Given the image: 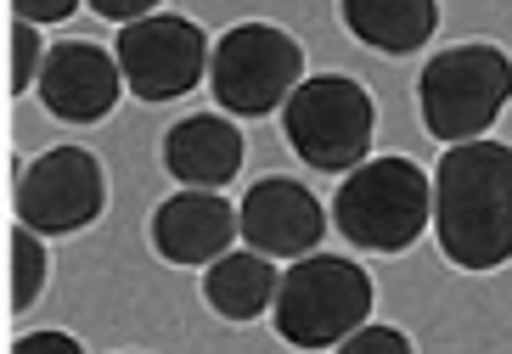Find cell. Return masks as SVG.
I'll list each match as a JSON object with an SVG mask.
<instances>
[{
    "label": "cell",
    "mask_w": 512,
    "mask_h": 354,
    "mask_svg": "<svg viewBox=\"0 0 512 354\" xmlns=\"http://www.w3.org/2000/svg\"><path fill=\"white\" fill-rule=\"evenodd\" d=\"M332 225L366 253H406L434 225V180L411 158H366L332 197Z\"/></svg>",
    "instance_id": "obj_2"
},
{
    "label": "cell",
    "mask_w": 512,
    "mask_h": 354,
    "mask_svg": "<svg viewBox=\"0 0 512 354\" xmlns=\"http://www.w3.org/2000/svg\"><path fill=\"white\" fill-rule=\"evenodd\" d=\"M12 354H85V349H79V338H68V332H23V338L12 343Z\"/></svg>",
    "instance_id": "obj_19"
},
{
    "label": "cell",
    "mask_w": 512,
    "mask_h": 354,
    "mask_svg": "<svg viewBox=\"0 0 512 354\" xmlns=\"http://www.w3.org/2000/svg\"><path fill=\"white\" fill-rule=\"evenodd\" d=\"M237 236H242V214L220 192H197V186H181L152 214V253L181 270H209L214 259L231 253Z\"/></svg>",
    "instance_id": "obj_10"
},
{
    "label": "cell",
    "mask_w": 512,
    "mask_h": 354,
    "mask_svg": "<svg viewBox=\"0 0 512 354\" xmlns=\"http://www.w3.org/2000/svg\"><path fill=\"white\" fill-rule=\"evenodd\" d=\"M422 124L434 141L456 147V141H479L490 124L501 118V107L512 102V57L501 45H451L428 57L417 79Z\"/></svg>",
    "instance_id": "obj_4"
},
{
    "label": "cell",
    "mask_w": 512,
    "mask_h": 354,
    "mask_svg": "<svg viewBox=\"0 0 512 354\" xmlns=\"http://www.w3.org/2000/svg\"><path fill=\"white\" fill-rule=\"evenodd\" d=\"M304 85V45L276 23H237L214 40L209 90L231 118H265Z\"/></svg>",
    "instance_id": "obj_6"
},
{
    "label": "cell",
    "mask_w": 512,
    "mask_h": 354,
    "mask_svg": "<svg viewBox=\"0 0 512 354\" xmlns=\"http://www.w3.org/2000/svg\"><path fill=\"white\" fill-rule=\"evenodd\" d=\"M344 29L383 57H406L434 40L439 0H344Z\"/></svg>",
    "instance_id": "obj_13"
},
{
    "label": "cell",
    "mask_w": 512,
    "mask_h": 354,
    "mask_svg": "<svg viewBox=\"0 0 512 354\" xmlns=\"http://www.w3.org/2000/svg\"><path fill=\"white\" fill-rule=\"evenodd\" d=\"M113 57L124 68V85L136 90L141 102H175L209 74L214 45L192 17L152 12L141 23H124L119 40H113Z\"/></svg>",
    "instance_id": "obj_7"
},
{
    "label": "cell",
    "mask_w": 512,
    "mask_h": 354,
    "mask_svg": "<svg viewBox=\"0 0 512 354\" xmlns=\"http://www.w3.org/2000/svg\"><path fill=\"white\" fill-rule=\"evenodd\" d=\"M434 236L456 270H501L512 259V147L456 141L434 169Z\"/></svg>",
    "instance_id": "obj_1"
},
{
    "label": "cell",
    "mask_w": 512,
    "mask_h": 354,
    "mask_svg": "<svg viewBox=\"0 0 512 354\" xmlns=\"http://www.w3.org/2000/svg\"><path fill=\"white\" fill-rule=\"evenodd\" d=\"M79 6H85V0H12V12L23 17V23H68Z\"/></svg>",
    "instance_id": "obj_18"
},
{
    "label": "cell",
    "mask_w": 512,
    "mask_h": 354,
    "mask_svg": "<svg viewBox=\"0 0 512 354\" xmlns=\"http://www.w3.org/2000/svg\"><path fill=\"white\" fill-rule=\"evenodd\" d=\"M276 287H282V276L271 270V259L265 253H237L231 248L226 259H214L209 270H203V298H209V310L220 315V321H259V315L276 304Z\"/></svg>",
    "instance_id": "obj_14"
},
{
    "label": "cell",
    "mask_w": 512,
    "mask_h": 354,
    "mask_svg": "<svg viewBox=\"0 0 512 354\" xmlns=\"http://www.w3.org/2000/svg\"><path fill=\"white\" fill-rule=\"evenodd\" d=\"M372 276H366L355 259H338V253H304L293 259V270H282V287H276L271 321L282 332V343L293 349H338L349 332H361L366 315H372Z\"/></svg>",
    "instance_id": "obj_3"
},
{
    "label": "cell",
    "mask_w": 512,
    "mask_h": 354,
    "mask_svg": "<svg viewBox=\"0 0 512 354\" xmlns=\"http://www.w3.org/2000/svg\"><path fill=\"white\" fill-rule=\"evenodd\" d=\"M242 214V242L265 259H304L321 248L327 236V214H321L316 192H304L299 180H254L237 203Z\"/></svg>",
    "instance_id": "obj_11"
},
{
    "label": "cell",
    "mask_w": 512,
    "mask_h": 354,
    "mask_svg": "<svg viewBox=\"0 0 512 354\" xmlns=\"http://www.w3.org/2000/svg\"><path fill=\"white\" fill-rule=\"evenodd\" d=\"M338 354H417V349H411V338L400 332V326L366 321L361 332H349V338L338 343Z\"/></svg>",
    "instance_id": "obj_17"
},
{
    "label": "cell",
    "mask_w": 512,
    "mask_h": 354,
    "mask_svg": "<svg viewBox=\"0 0 512 354\" xmlns=\"http://www.w3.org/2000/svg\"><path fill=\"white\" fill-rule=\"evenodd\" d=\"M40 23H23L17 17L12 23V90H34L40 85V68H46V51L51 45H40Z\"/></svg>",
    "instance_id": "obj_16"
},
{
    "label": "cell",
    "mask_w": 512,
    "mask_h": 354,
    "mask_svg": "<svg viewBox=\"0 0 512 354\" xmlns=\"http://www.w3.org/2000/svg\"><path fill=\"white\" fill-rule=\"evenodd\" d=\"M282 130H287V147L299 152L310 169H321V175H349L372 152L377 102L349 74H316L287 96Z\"/></svg>",
    "instance_id": "obj_5"
},
{
    "label": "cell",
    "mask_w": 512,
    "mask_h": 354,
    "mask_svg": "<svg viewBox=\"0 0 512 354\" xmlns=\"http://www.w3.org/2000/svg\"><path fill=\"white\" fill-rule=\"evenodd\" d=\"M85 6H91L96 17H113V23H141V17H152L158 12V0H85Z\"/></svg>",
    "instance_id": "obj_20"
},
{
    "label": "cell",
    "mask_w": 512,
    "mask_h": 354,
    "mask_svg": "<svg viewBox=\"0 0 512 354\" xmlns=\"http://www.w3.org/2000/svg\"><path fill=\"white\" fill-rule=\"evenodd\" d=\"M46 281H51V259L40 248V231L17 225L12 231V304L17 310H34V298L46 293Z\"/></svg>",
    "instance_id": "obj_15"
},
{
    "label": "cell",
    "mask_w": 512,
    "mask_h": 354,
    "mask_svg": "<svg viewBox=\"0 0 512 354\" xmlns=\"http://www.w3.org/2000/svg\"><path fill=\"white\" fill-rule=\"evenodd\" d=\"M40 102H46L51 118H62V124H96V118H107L113 107H119V96L130 85H124V68L113 51H102V45L91 40H62L46 51V68H40Z\"/></svg>",
    "instance_id": "obj_9"
},
{
    "label": "cell",
    "mask_w": 512,
    "mask_h": 354,
    "mask_svg": "<svg viewBox=\"0 0 512 354\" xmlns=\"http://www.w3.org/2000/svg\"><path fill=\"white\" fill-rule=\"evenodd\" d=\"M242 130L220 113H192L181 124H169L164 135V169L181 186H197V192H220L231 175L242 169Z\"/></svg>",
    "instance_id": "obj_12"
},
{
    "label": "cell",
    "mask_w": 512,
    "mask_h": 354,
    "mask_svg": "<svg viewBox=\"0 0 512 354\" xmlns=\"http://www.w3.org/2000/svg\"><path fill=\"white\" fill-rule=\"evenodd\" d=\"M107 208V175L96 152L85 147H51L17 175V225L40 236H68L96 225Z\"/></svg>",
    "instance_id": "obj_8"
}]
</instances>
